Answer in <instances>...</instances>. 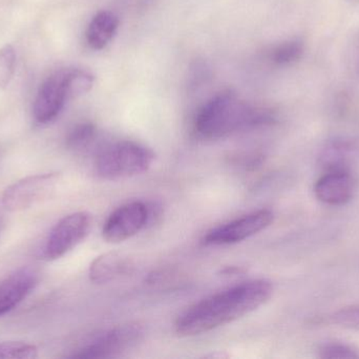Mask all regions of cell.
<instances>
[{
  "label": "cell",
  "mask_w": 359,
  "mask_h": 359,
  "mask_svg": "<svg viewBox=\"0 0 359 359\" xmlns=\"http://www.w3.org/2000/svg\"><path fill=\"white\" fill-rule=\"evenodd\" d=\"M272 292L271 282L255 280L211 295L179 316L177 334L182 337H196L231 324L265 305Z\"/></svg>",
  "instance_id": "6da1fadb"
},
{
  "label": "cell",
  "mask_w": 359,
  "mask_h": 359,
  "mask_svg": "<svg viewBox=\"0 0 359 359\" xmlns=\"http://www.w3.org/2000/svg\"><path fill=\"white\" fill-rule=\"evenodd\" d=\"M276 122L274 114L255 107L230 91L211 97L196 114L194 130L201 138L217 141Z\"/></svg>",
  "instance_id": "7a4b0ae2"
},
{
  "label": "cell",
  "mask_w": 359,
  "mask_h": 359,
  "mask_svg": "<svg viewBox=\"0 0 359 359\" xmlns=\"http://www.w3.org/2000/svg\"><path fill=\"white\" fill-rule=\"evenodd\" d=\"M154 160L155 154L149 148L134 141H117L98 150L95 168L102 178L117 181L147 172Z\"/></svg>",
  "instance_id": "3957f363"
},
{
  "label": "cell",
  "mask_w": 359,
  "mask_h": 359,
  "mask_svg": "<svg viewBox=\"0 0 359 359\" xmlns=\"http://www.w3.org/2000/svg\"><path fill=\"white\" fill-rule=\"evenodd\" d=\"M90 228V213L76 212L63 217L48 234L42 249V259L53 261L65 256L88 235Z\"/></svg>",
  "instance_id": "277c9868"
},
{
  "label": "cell",
  "mask_w": 359,
  "mask_h": 359,
  "mask_svg": "<svg viewBox=\"0 0 359 359\" xmlns=\"http://www.w3.org/2000/svg\"><path fill=\"white\" fill-rule=\"evenodd\" d=\"M56 173L32 175L13 183L2 195V206L11 212H20L50 197L58 183Z\"/></svg>",
  "instance_id": "5b68a950"
},
{
  "label": "cell",
  "mask_w": 359,
  "mask_h": 359,
  "mask_svg": "<svg viewBox=\"0 0 359 359\" xmlns=\"http://www.w3.org/2000/svg\"><path fill=\"white\" fill-rule=\"evenodd\" d=\"M143 337V329L138 324L116 327L76 350L69 358L83 359L111 358L130 350Z\"/></svg>",
  "instance_id": "8992f818"
},
{
  "label": "cell",
  "mask_w": 359,
  "mask_h": 359,
  "mask_svg": "<svg viewBox=\"0 0 359 359\" xmlns=\"http://www.w3.org/2000/svg\"><path fill=\"white\" fill-rule=\"evenodd\" d=\"M154 210L142 202L124 204L105 221L102 236L105 242L118 244L142 231L153 218Z\"/></svg>",
  "instance_id": "52a82bcc"
},
{
  "label": "cell",
  "mask_w": 359,
  "mask_h": 359,
  "mask_svg": "<svg viewBox=\"0 0 359 359\" xmlns=\"http://www.w3.org/2000/svg\"><path fill=\"white\" fill-rule=\"evenodd\" d=\"M274 215L270 210L255 211L241 218L210 230L203 238L205 246H228L238 244L257 235L273 223Z\"/></svg>",
  "instance_id": "ba28073f"
},
{
  "label": "cell",
  "mask_w": 359,
  "mask_h": 359,
  "mask_svg": "<svg viewBox=\"0 0 359 359\" xmlns=\"http://www.w3.org/2000/svg\"><path fill=\"white\" fill-rule=\"evenodd\" d=\"M67 100L65 69L53 74L40 86L34 103V118L40 124L53 122L62 111Z\"/></svg>",
  "instance_id": "9c48e42d"
},
{
  "label": "cell",
  "mask_w": 359,
  "mask_h": 359,
  "mask_svg": "<svg viewBox=\"0 0 359 359\" xmlns=\"http://www.w3.org/2000/svg\"><path fill=\"white\" fill-rule=\"evenodd\" d=\"M356 181L348 169H331L318 179L314 194L323 204L344 206L353 198Z\"/></svg>",
  "instance_id": "30bf717a"
},
{
  "label": "cell",
  "mask_w": 359,
  "mask_h": 359,
  "mask_svg": "<svg viewBox=\"0 0 359 359\" xmlns=\"http://www.w3.org/2000/svg\"><path fill=\"white\" fill-rule=\"evenodd\" d=\"M37 282L38 274L29 268H22L0 282V316L27 299Z\"/></svg>",
  "instance_id": "8fae6325"
},
{
  "label": "cell",
  "mask_w": 359,
  "mask_h": 359,
  "mask_svg": "<svg viewBox=\"0 0 359 359\" xmlns=\"http://www.w3.org/2000/svg\"><path fill=\"white\" fill-rule=\"evenodd\" d=\"M130 259L120 253L109 252L94 259L90 267V278L96 284H107L130 273Z\"/></svg>",
  "instance_id": "7c38bea8"
},
{
  "label": "cell",
  "mask_w": 359,
  "mask_h": 359,
  "mask_svg": "<svg viewBox=\"0 0 359 359\" xmlns=\"http://www.w3.org/2000/svg\"><path fill=\"white\" fill-rule=\"evenodd\" d=\"M119 27V18L109 11L97 13L86 30V41L94 50H102L113 39Z\"/></svg>",
  "instance_id": "4fadbf2b"
},
{
  "label": "cell",
  "mask_w": 359,
  "mask_h": 359,
  "mask_svg": "<svg viewBox=\"0 0 359 359\" xmlns=\"http://www.w3.org/2000/svg\"><path fill=\"white\" fill-rule=\"evenodd\" d=\"M95 78L81 69H65V86L69 99L77 98L92 90Z\"/></svg>",
  "instance_id": "5bb4252c"
},
{
  "label": "cell",
  "mask_w": 359,
  "mask_h": 359,
  "mask_svg": "<svg viewBox=\"0 0 359 359\" xmlns=\"http://www.w3.org/2000/svg\"><path fill=\"white\" fill-rule=\"evenodd\" d=\"M304 44L301 40H288L274 46L269 58L278 65H287L299 60L303 56Z\"/></svg>",
  "instance_id": "9a60e30c"
},
{
  "label": "cell",
  "mask_w": 359,
  "mask_h": 359,
  "mask_svg": "<svg viewBox=\"0 0 359 359\" xmlns=\"http://www.w3.org/2000/svg\"><path fill=\"white\" fill-rule=\"evenodd\" d=\"M97 139V128L93 124H77L67 135V145L74 151L88 149Z\"/></svg>",
  "instance_id": "2e32d148"
},
{
  "label": "cell",
  "mask_w": 359,
  "mask_h": 359,
  "mask_svg": "<svg viewBox=\"0 0 359 359\" xmlns=\"http://www.w3.org/2000/svg\"><path fill=\"white\" fill-rule=\"evenodd\" d=\"M38 358L37 348L22 341L0 344V359H33Z\"/></svg>",
  "instance_id": "e0dca14e"
},
{
  "label": "cell",
  "mask_w": 359,
  "mask_h": 359,
  "mask_svg": "<svg viewBox=\"0 0 359 359\" xmlns=\"http://www.w3.org/2000/svg\"><path fill=\"white\" fill-rule=\"evenodd\" d=\"M16 52L11 44L0 48V89H6L10 84L15 73Z\"/></svg>",
  "instance_id": "ac0fdd59"
},
{
  "label": "cell",
  "mask_w": 359,
  "mask_h": 359,
  "mask_svg": "<svg viewBox=\"0 0 359 359\" xmlns=\"http://www.w3.org/2000/svg\"><path fill=\"white\" fill-rule=\"evenodd\" d=\"M318 356L324 359H354L359 358V352L344 344L331 343L320 348Z\"/></svg>",
  "instance_id": "d6986e66"
},
{
  "label": "cell",
  "mask_w": 359,
  "mask_h": 359,
  "mask_svg": "<svg viewBox=\"0 0 359 359\" xmlns=\"http://www.w3.org/2000/svg\"><path fill=\"white\" fill-rule=\"evenodd\" d=\"M331 320L333 324L339 325L343 328L359 331V305L339 310L333 313Z\"/></svg>",
  "instance_id": "ffe728a7"
}]
</instances>
